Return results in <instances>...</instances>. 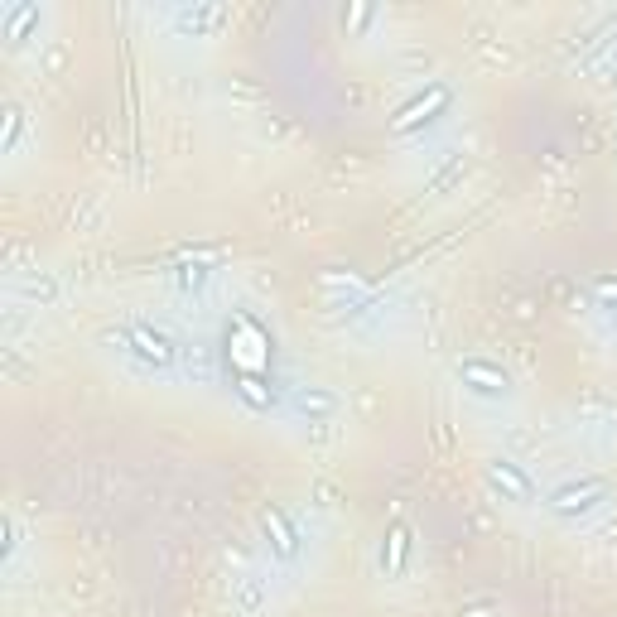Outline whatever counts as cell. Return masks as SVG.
Segmentation results:
<instances>
[{"instance_id": "6da1fadb", "label": "cell", "mask_w": 617, "mask_h": 617, "mask_svg": "<svg viewBox=\"0 0 617 617\" xmlns=\"http://www.w3.org/2000/svg\"><path fill=\"white\" fill-rule=\"evenodd\" d=\"M613 502V483L608 478H569L560 483L550 497H545V507L564 516V521H579V516H593L598 507H608Z\"/></svg>"}, {"instance_id": "7a4b0ae2", "label": "cell", "mask_w": 617, "mask_h": 617, "mask_svg": "<svg viewBox=\"0 0 617 617\" xmlns=\"http://www.w3.org/2000/svg\"><path fill=\"white\" fill-rule=\"evenodd\" d=\"M483 478L492 483V492H502V502H511V507H536L540 492H536V478L521 468V463H511V458L492 454L483 463Z\"/></svg>"}, {"instance_id": "3957f363", "label": "cell", "mask_w": 617, "mask_h": 617, "mask_svg": "<svg viewBox=\"0 0 617 617\" xmlns=\"http://www.w3.org/2000/svg\"><path fill=\"white\" fill-rule=\"evenodd\" d=\"M449 107H454V87L434 78V82H430V97L420 92L415 102H405V107L396 111V121H391V131H396V135L420 131V126H430V121H434V111H449Z\"/></svg>"}, {"instance_id": "277c9868", "label": "cell", "mask_w": 617, "mask_h": 617, "mask_svg": "<svg viewBox=\"0 0 617 617\" xmlns=\"http://www.w3.org/2000/svg\"><path fill=\"white\" fill-rule=\"evenodd\" d=\"M458 381H463V391L492 396V401H502L511 391V372L502 362H492V357H463V362H458Z\"/></svg>"}, {"instance_id": "5b68a950", "label": "cell", "mask_w": 617, "mask_h": 617, "mask_svg": "<svg viewBox=\"0 0 617 617\" xmlns=\"http://www.w3.org/2000/svg\"><path fill=\"white\" fill-rule=\"evenodd\" d=\"M121 348L135 352V357L150 362V367H169V362L179 357L174 338L160 333V328H150V323H126V328H121Z\"/></svg>"}, {"instance_id": "8992f818", "label": "cell", "mask_w": 617, "mask_h": 617, "mask_svg": "<svg viewBox=\"0 0 617 617\" xmlns=\"http://www.w3.org/2000/svg\"><path fill=\"white\" fill-rule=\"evenodd\" d=\"M261 531H266V545H270V555H275V560L290 564L299 555V526L290 521V511L266 507V511H261Z\"/></svg>"}, {"instance_id": "52a82bcc", "label": "cell", "mask_w": 617, "mask_h": 617, "mask_svg": "<svg viewBox=\"0 0 617 617\" xmlns=\"http://www.w3.org/2000/svg\"><path fill=\"white\" fill-rule=\"evenodd\" d=\"M295 410H299V415H309V420H333V415L343 410V401H338L328 386H299V391H295Z\"/></svg>"}, {"instance_id": "ba28073f", "label": "cell", "mask_w": 617, "mask_h": 617, "mask_svg": "<svg viewBox=\"0 0 617 617\" xmlns=\"http://www.w3.org/2000/svg\"><path fill=\"white\" fill-rule=\"evenodd\" d=\"M405 560H410V526H391L386 545H381V569L386 574H401Z\"/></svg>"}, {"instance_id": "9c48e42d", "label": "cell", "mask_w": 617, "mask_h": 617, "mask_svg": "<svg viewBox=\"0 0 617 617\" xmlns=\"http://www.w3.org/2000/svg\"><path fill=\"white\" fill-rule=\"evenodd\" d=\"M174 20H179V29H193V34H198V29L227 25V10H222V5H193V10H179Z\"/></svg>"}, {"instance_id": "30bf717a", "label": "cell", "mask_w": 617, "mask_h": 617, "mask_svg": "<svg viewBox=\"0 0 617 617\" xmlns=\"http://www.w3.org/2000/svg\"><path fill=\"white\" fill-rule=\"evenodd\" d=\"M29 25H39V5H15L10 20H5V39H10V44H25Z\"/></svg>"}, {"instance_id": "8fae6325", "label": "cell", "mask_w": 617, "mask_h": 617, "mask_svg": "<svg viewBox=\"0 0 617 617\" xmlns=\"http://www.w3.org/2000/svg\"><path fill=\"white\" fill-rule=\"evenodd\" d=\"M208 266H179V290H203Z\"/></svg>"}, {"instance_id": "7c38bea8", "label": "cell", "mask_w": 617, "mask_h": 617, "mask_svg": "<svg viewBox=\"0 0 617 617\" xmlns=\"http://www.w3.org/2000/svg\"><path fill=\"white\" fill-rule=\"evenodd\" d=\"M593 295H598V304H603V309H617V280H613V275H603V280L593 285Z\"/></svg>"}, {"instance_id": "4fadbf2b", "label": "cell", "mask_w": 617, "mask_h": 617, "mask_svg": "<svg viewBox=\"0 0 617 617\" xmlns=\"http://www.w3.org/2000/svg\"><path fill=\"white\" fill-rule=\"evenodd\" d=\"M458 617H497V603H492V598H478V603L458 608Z\"/></svg>"}, {"instance_id": "5bb4252c", "label": "cell", "mask_w": 617, "mask_h": 617, "mask_svg": "<svg viewBox=\"0 0 617 617\" xmlns=\"http://www.w3.org/2000/svg\"><path fill=\"white\" fill-rule=\"evenodd\" d=\"M20 126H25V121H20V111H10V131H5V150H10L15 140H20Z\"/></svg>"}]
</instances>
